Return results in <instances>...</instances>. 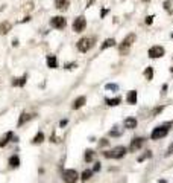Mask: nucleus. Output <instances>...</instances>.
Here are the masks:
<instances>
[{
    "label": "nucleus",
    "instance_id": "obj_1",
    "mask_svg": "<svg viewBox=\"0 0 173 183\" xmlns=\"http://www.w3.org/2000/svg\"><path fill=\"white\" fill-rule=\"evenodd\" d=\"M134 41H135V34H129V35H126L125 40H123L120 44H118V50H120V54H122V55H126L128 50L131 49V46L134 44Z\"/></svg>",
    "mask_w": 173,
    "mask_h": 183
},
{
    "label": "nucleus",
    "instance_id": "obj_2",
    "mask_svg": "<svg viewBox=\"0 0 173 183\" xmlns=\"http://www.w3.org/2000/svg\"><path fill=\"white\" fill-rule=\"evenodd\" d=\"M170 125L172 124H166V125H161V127H156L152 131V134H150L152 140H158V139H163L164 136H167L169 131H170Z\"/></svg>",
    "mask_w": 173,
    "mask_h": 183
},
{
    "label": "nucleus",
    "instance_id": "obj_3",
    "mask_svg": "<svg viewBox=\"0 0 173 183\" xmlns=\"http://www.w3.org/2000/svg\"><path fill=\"white\" fill-rule=\"evenodd\" d=\"M125 154H126V148L120 145V147H115L111 151H105L103 157H106V159H122Z\"/></svg>",
    "mask_w": 173,
    "mask_h": 183
},
{
    "label": "nucleus",
    "instance_id": "obj_4",
    "mask_svg": "<svg viewBox=\"0 0 173 183\" xmlns=\"http://www.w3.org/2000/svg\"><path fill=\"white\" fill-rule=\"evenodd\" d=\"M77 179H79V174L76 169H65L62 173V180L65 183H76Z\"/></svg>",
    "mask_w": 173,
    "mask_h": 183
},
{
    "label": "nucleus",
    "instance_id": "obj_5",
    "mask_svg": "<svg viewBox=\"0 0 173 183\" xmlns=\"http://www.w3.org/2000/svg\"><path fill=\"white\" fill-rule=\"evenodd\" d=\"M85 28H87V20L84 15H79L77 18H74V21H73V31L74 32H82V31H85Z\"/></svg>",
    "mask_w": 173,
    "mask_h": 183
},
{
    "label": "nucleus",
    "instance_id": "obj_6",
    "mask_svg": "<svg viewBox=\"0 0 173 183\" xmlns=\"http://www.w3.org/2000/svg\"><path fill=\"white\" fill-rule=\"evenodd\" d=\"M93 47V38H88V37H84L77 41V49L81 52H88L90 49Z\"/></svg>",
    "mask_w": 173,
    "mask_h": 183
},
{
    "label": "nucleus",
    "instance_id": "obj_7",
    "mask_svg": "<svg viewBox=\"0 0 173 183\" xmlns=\"http://www.w3.org/2000/svg\"><path fill=\"white\" fill-rule=\"evenodd\" d=\"M50 24H52L55 29H64L65 26H67V20H65L62 15H56V17H53V18L50 20Z\"/></svg>",
    "mask_w": 173,
    "mask_h": 183
},
{
    "label": "nucleus",
    "instance_id": "obj_8",
    "mask_svg": "<svg viewBox=\"0 0 173 183\" xmlns=\"http://www.w3.org/2000/svg\"><path fill=\"white\" fill-rule=\"evenodd\" d=\"M164 54H166V52H164L163 46H152L149 49V57L150 58H161Z\"/></svg>",
    "mask_w": 173,
    "mask_h": 183
},
{
    "label": "nucleus",
    "instance_id": "obj_9",
    "mask_svg": "<svg viewBox=\"0 0 173 183\" xmlns=\"http://www.w3.org/2000/svg\"><path fill=\"white\" fill-rule=\"evenodd\" d=\"M144 143V137H135L134 140H131V145H129V151H137L143 147Z\"/></svg>",
    "mask_w": 173,
    "mask_h": 183
},
{
    "label": "nucleus",
    "instance_id": "obj_10",
    "mask_svg": "<svg viewBox=\"0 0 173 183\" xmlns=\"http://www.w3.org/2000/svg\"><path fill=\"white\" fill-rule=\"evenodd\" d=\"M85 102H87V98H85V96H79V98L74 99V102H73V110H77V108L84 107Z\"/></svg>",
    "mask_w": 173,
    "mask_h": 183
},
{
    "label": "nucleus",
    "instance_id": "obj_11",
    "mask_svg": "<svg viewBox=\"0 0 173 183\" xmlns=\"http://www.w3.org/2000/svg\"><path fill=\"white\" fill-rule=\"evenodd\" d=\"M55 6L58 9L64 11V9H67L70 6V2H69V0H55Z\"/></svg>",
    "mask_w": 173,
    "mask_h": 183
},
{
    "label": "nucleus",
    "instance_id": "obj_12",
    "mask_svg": "<svg viewBox=\"0 0 173 183\" xmlns=\"http://www.w3.org/2000/svg\"><path fill=\"white\" fill-rule=\"evenodd\" d=\"M8 163H9V166H11V168H18V165H20V159H18V156H17V154L11 156L9 160H8Z\"/></svg>",
    "mask_w": 173,
    "mask_h": 183
},
{
    "label": "nucleus",
    "instance_id": "obj_13",
    "mask_svg": "<svg viewBox=\"0 0 173 183\" xmlns=\"http://www.w3.org/2000/svg\"><path fill=\"white\" fill-rule=\"evenodd\" d=\"M126 101H128L129 104H132V106H134V104H137V92H135V90H131L129 93H128V96H126Z\"/></svg>",
    "mask_w": 173,
    "mask_h": 183
},
{
    "label": "nucleus",
    "instance_id": "obj_14",
    "mask_svg": "<svg viewBox=\"0 0 173 183\" xmlns=\"http://www.w3.org/2000/svg\"><path fill=\"white\" fill-rule=\"evenodd\" d=\"M47 67H50V69L58 67V61H56V57L55 55H49L47 57Z\"/></svg>",
    "mask_w": 173,
    "mask_h": 183
},
{
    "label": "nucleus",
    "instance_id": "obj_15",
    "mask_svg": "<svg viewBox=\"0 0 173 183\" xmlns=\"http://www.w3.org/2000/svg\"><path fill=\"white\" fill-rule=\"evenodd\" d=\"M11 31V23L9 21H3V23H0V34L5 35Z\"/></svg>",
    "mask_w": 173,
    "mask_h": 183
},
{
    "label": "nucleus",
    "instance_id": "obj_16",
    "mask_svg": "<svg viewBox=\"0 0 173 183\" xmlns=\"http://www.w3.org/2000/svg\"><path fill=\"white\" fill-rule=\"evenodd\" d=\"M31 117H32V116H31L29 113H21V116H20V119H18V122H17V125H18V127H21V125H24L26 122H28V121L31 119Z\"/></svg>",
    "mask_w": 173,
    "mask_h": 183
},
{
    "label": "nucleus",
    "instance_id": "obj_17",
    "mask_svg": "<svg viewBox=\"0 0 173 183\" xmlns=\"http://www.w3.org/2000/svg\"><path fill=\"white\" fill-rule=\"evenodd\" d=\"M112 46H115V40H114V38H108V40H105L103 44L100 46V50H105V49L112 47Z\"/></svg>",
    "mask_w": 173,
    "mask_h": 183
},
{
    "label": "nucleus",
    "instance_id": "obj_18",
    "mask_svg": "<svg viewBox=\"0 0 173 183\" xmlns=\"http://www.w3.org/2000/svg\"><path fill=\"white\" fill-rule=\"evenodd\" d=\"M9 139H14V134H12V131H8V133H6V136H5L2 140H0V148H3V147L6 145V143L9 142Z\"/></svg>",
    "mask_w": 173,
    "mask_h": 183
},
{
    "label": "nucleus",
    "instance_id": "obj_19",
    "mask_svg": "<svg viewBox=\"0 0 173 183\" xmlns=\"http://www.w3.org/2000/svg\"><path fill=\"white\" fill-rule=\"evenodd\" d=\"M125 127L126 128H135L137 127V119H134V117H128V119H125Z\"/></svg>",
    "mask_w": 173,
    "mask_h": 183
},
{
    "label": "nucleus",
    "instance_id": "obj_20",
    "mask_svg": "<svg viewBox=\"0 0 173 183\" xmlns=\"http://www.w3.org/2000/svg\"><path fill=\"white\" fill-rule=\"evenodd\" d=\"M164 9L169 14H173V0H166L164 2Z\"/></svg>",
    "mask_w": 173,
    "mask_h": 183
},
{
    "label": "nucleus",
    "instance_id": "obj_21",
    "mask_svg": "<svg viewBox=\"0 0 173 183\" xmlns=\"http://www.w3.org/2000/svg\"><path fill=\"white\" fill-rule=\"evenodd\" d=\"M122 102L120 98H112V99H106V104H108L109 107H114V106H118V104Z\"/></svg>",
    "mask_w": 173,
    "mask_h": 183
},
{
    "label": "nucleus",
    "instance_id": "obj_22",
    "mask_svg": "<svg viewBox=\"0 0 173 183\" xmlns=\"http://www.w3.org/2000/svg\"><path fill=\"white\" fill-rule=\"evenodd\" d=\"M91 176H93V171H91V169H85V171L82 173V176H81V179H82V182H87V180L91 179Z\"/></svg>",
    "mask_w": 173,
    "mask_h": 183
},
{
    "label": "nucleus",
    "instance_id": "obj_23",
    "mask_svg": "<svg viewBox=\"0 0 173 183\" xmlns=\"http://www.w3.org/2000/svg\"><path fill=\"white\" fill-rule=\"evenodd\" d=\"M93 157H94V151L93 150H87L85 151V162H93Z\"/></svg>",
    "mask_w": 173,
    "mask_h": 183
},
{
    "label": "nucleus",
    "instance_id": "obj_24",
    "mask_svg": "<svg viewBox=\"0 0 173 183\" xmlns=\"http://www.w3.org/2000/svg\"><path fill=\"white\" fill-rule=\"evenodd\" d=\"M144 76L150 81L152 78H153V67H150V66H149V67H146V70H144Z\"/></svg>",
    "mask_w": 173,
    "mask_h": 183
},
{
    "label": "nucleus",
    "instance_id": "obj_25",
    "mask_svg": "<svg viewBox=\"0 0 173 183\" xmlns=\"http://www.w3.org/2000/svg\"><path fill=\"white\" fill-rule=\"evenodd\" d=\"M43 140H44V134H43L41 131H38V133H36V136L32 139V142H34V143H41Z\"/></svg>",
    "mask_w": 173,
    "mask_h": 183
},
{
    "label": "nucleus",
    "instance_id": "obj_26",
    "mask_svg": "<svg viewBox=\"0 0 173 183\" xmlns=\"http://www.w3.org/2000/svg\"><path fill=\"white\" fill-rule=\"evenodd\" d=\"M12 84H14V86H20V87H23V86L26 84V75H24V76H21L18 81H14Z\"/></svg>",
    "mask_w": 173,
    "mask_h": 183
},
{
    "label": "nucleus",
    "instance_id": "obj_27",
    "mask_svg": "<svg viewBox=\"0 0 173 183\" xmlns=\"http://www.w3.org/2000/svg\"><path fill=\"white\" fill-rule=\"evenodd\" d=\"M105 89H106V90H114V92H115V90H118V86H117V84H106Z\"/></svg>",
    "mask_w": 173,
    "mask_h": 183
},
{
    "label": "nucleus",
    "instance_id": "obj_28",
    "mask_svg": "<svg viewBox=\"0 0 173 183\" xmlns=\"http://www.w3.org/2000/svg\"><path fill=\"white\" fill-rule=\"evenodd\" d=\"M147 157H150V151H147V154H144V156H141V157H138V162H143V160H146Z\"/></svg>",
    "mask_w": 173,
    "mask_h": 183
},
{
    "label": "nucleus",
    "instance_id": "obj_29",
    "mask_svg": "<svg viewBox=\"0 0 173 183\" xmlns=\"http://www.w3.org/2000/svg\"><path fill=\"white\" fill-rule=\"evenodd\" d=\"M153 18H155L153 15H149L147 18H146V24H152V21H153Z\"/></svg>",
    "mask_w": 173,
    "mask_h": 183
},
{
    "label": "nucleus",
    "instance_id": "obj_30",
    "mask_svg": "<svg viewBox=\"0 0 173 183\" xmlns=\"http://www.w3.org/2000/svg\"><path fill=\"white\" fill-rule=\"evenodd\" d=\"M99 169H100V163L97 162V163H94V168H93V173H97Z\"/></svg>",
    "mask_w": 173,
    "mask_h": 183
},
{
    "label": "nucleus",
    "instance_id": "obj_31",
    "mask_svg": "<svg viewBox=\"0 0 173 183\" xmlns=\"http://www.w3.org/2000/svg\"><path fill=\"white\" fill-rule=\"evenodd\" d=\"M109 134H111V136H120V134H122V131H117V130H112V131H111Z\"/></svg>",
    "mask_w": 173,
    "mask_h": 183
},
{
    "label": "nucleus",
    "instance_id": "obj_32",
    "mask_svg": "<svg viewBox=\"0 0 173 183\" xmlns=\"http://www.w3.org/2000/svg\"><path fill=\"white\" fill-rule=\"evenodd\" d=\"M76 66V63H69V64H65V69H73Z\"/></svg>",
    "mask_w": 173,
    "mask_h": 183
},
{
    "label": "nucleus",
    "instance_id": "obj_33",
    "mask_svg": "<svg viewBox=\"0 0 173 183\" xmlns=\"http://www.w3.org/2000/svg\"><path fill=\"white\" fill-rule=\"evenodd\" d=\"M170 154H173V143L169 147V150H167V156H170Z\"/></svg>",
    "mask_w": 173,
    "mask_h": 183
},
{
    "label": "nucleus",
    "instance_id": "obj_34",
    "mask_svg": "<svg viewBox=\"0 0 173 183\" xmlns=\"http://www.w3.org/2000/svg\"><path fill=\"white\" fill-rule=\"evenodd\" d=\"M106 14H108V9H102L100 11V17H105Z\"/></svg>",
    "mask_w": 173,
    "mask_h": 183
},
{
    "label": "nucleus",
    "instance_id": "obj_35",
    "mask_svg": "<svg viewBox=\"0 0 173 183\" xmlns=\"http://www.w3.org/2000/svg\"><path fill=\"white\" fill-rule=\"evenodd\" d=\"M105 145H108V140H106V139H102V140H100V147H105Z\"/></svg>",
    "mask_w": 173,
    "mask_h": 183
},
{
    "label": "nucleus",
    "instance_id": "obj_36",
    "mask_svg": "<svg viewBox=\"0 0 173 183\" xmlns=\"http://www.w3.org/2000/svg\"><path fill=\"white\" fill-rule=\"evenodd\" d=\"M67 122H69L67 119H62V121L59 122V125H61V127H65V125H67Z\"/></svg>",
    "mask_w": 173,
    "mask_h": 183
},
{
    "label": "nucleus",
    "instance_id": "obj_37",
    "mask_svg": "<svg viewBox=\"0 0 173 183\" xmlns=\"http://www.w3.org/2000/svg\"><path fill=\"white\" fill-rule=\"evenodd\" d=\"M93 3H94V0H87V8H90Z\"/></svg>",
    "mask_w": 173,
    "mask_h": 183
},
{
    "label": "nucleus",
    "instance_id": "obj_38",
    "mask_svg": "<svg viewBox=\"0 0 173 183\" xmlns=\"http://www.w3.org/2000/svg\"><path fill=\"white\" fill-rule=\"evenodd\" d=\"M161 110H163V107H158L156 110H153V114H158V113H159V111H161Z\"/></svg>",
    "mask_w": 173,
    "mask_h": 183
},
{
    "label": "nucleus",
    "instance_id": "obj_39",
    "mask_svg": "<svg viewBox=\"0 0 173 183\" xmlns=\"http://www.w3.org/2000/svg\"><path fill=\"white\" fill-rule=\"evenodd\" d=\"M166 90H167V86H166V84H164V86H163V95H164V93H166Z\"/></svg>",
    "mask_w": 173,
    "mask_h": 183
},
{
    "label": "nucleus",
    "instance_id": "obj_40",
    "mask_svg": "<svg viewBox=\"0 0 173 183\" xmlns=\"http://www.w3.org/2000/svg\"><path fill=\"white\" fill-rule=\"evenodd\" d=\"M143 2H150V0H143Z\"/></svg>",
    "mask_w": 173,
    "mask_h": 183
},
{
    "label": "nucleus",
    "instance_id": "obj_41",
    "mask_svg": "<svg viewBox=\"0 0 173 183\" xmlns=\"http://www.w3.org/2000/svg\"><path fill=\"white\" fill-rule=\"evenodd\" d=\"M172 37H173V35H172Z\"/></svg>",
    "mask_w": 173,
    "mask_h": 183
}]
</instances>
